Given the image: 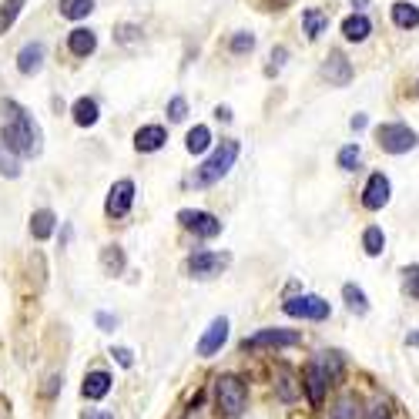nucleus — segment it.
I'll return each mask as SVG.
<instances>
[{"instance_id": "cd10ccee", "label": "nucleus", "mask_w": 419, "mask_h": 419, "mask_svg": "<svg viewBox=\"0 0 419 419\" xmlns=\"http://www.w3.org/2000/svg\"><path fill=\"white\" fill-rule=\"evenodd\" d=\"M24 4H27V0H4V4H0V34H7V30L14 27V20L20 17V11H24Z\"/></svg>"}, {"instance_id": "9d476101", "label": "nucleus", "mask_w": 419, "mask_h": 419, "mask_svg": "<svg viewBox=\"0 0 419 419\" xmlns=\"http://www.w3.org/2000/svg\"><path fill=\"white\" fill-rule=\"evenodd\" d=\"M390 192H392L390 178H386L383 171H375V175H369V181H366V188H362V205H366L369 211L383 208V205L390 201Z\"/></svg>"}, {"instance_id": "5701e85b", "label": "nucleus", "mask_w": 419, "mask_h": 419, "mask_svg": "<svg viewBox=\"0 0 419 419\" xmlns=\"http://www.w3.org/2000/svg\"><path fill=\"white\" fill-rule=\"evenodd\" d=\"M98 101L94 98H77L74 101V124H81V128H91V124H98Z\"/></svg>"}, {"instance_id": "c9c22d12", "label": "nucleus", "mask_w": 419, "mask_h": 419, "mask_svg": "<svg viewBox=\"0 0 419 419\" xmlns=\"http://www.w3.org/2000/svg\"><path fill=\"white\" fill-rule=\"evenodd\" d=\"M185 114H188V101H185V98H171V101H168V118L171 121H185Z\"/></svg>"}, {"instance_id": "a18cd8bd", "label": "nucleus", "mask_w": 419, "mask_h": 419, "mask_svg": "<svg viewBox=\"0 0 419 419\" xmlns=\"http://www.w3.org/2000/svg\"><path fill=\"white\" fill-rule=\"evenodd\" d=\"M101 419H111V416H107V413H101Z\"/></svg>"}, {"instance_id": "7c9ffc66", "label": "nucleus", "mask_w": 419, "mask_h": 419, "mask_svg": "<svg viewBox=\"0 0 419 419\" xmlns=\"http://www.w3.org/2000/svg\"><path fill=\"white\" fill-rule=\"evenodd\" d=\"M359 145H345L342 151H339V168L342 171H356V165H359Z\"/></svg>"}, {"instance_id": "72a5a7b5", "label": "nucleus", "mask_w": 419, "mask_h": 419, "mask_svg": "<svg viewBox=\"0 0 419 419\" xmlns=\"http://www.w3.org/2000/svg\"><path fill=\"white\" fill-rule=\"evenodd\" d=\"M403 275H406V279H403L406 295H409V299H419V265H409Z\"/></svg>"}, {"instance_id": "393cba45", "label": "nucleus", "mask_w": 419, "mask_h": 419, "mask_svg": "<svg viewBox=\"0 0 419 419\" xmlns=\"http://www.w3.org/2000/svg\"><path fill=\"white\" fill-rule=\"evenodd\" d=\"M342 299H345V305H349V309H352L356 315H366V312H369V299H366V292H362L359 285L345 282V285H342Z\"/></svg>"}, {"instance_id": "a878e982", "label": "nucleus", "mask_w": 419, "mask_h": 419, "mask_svg": "<svg viewBox=\"0 0 419 419\" xmlns=\"http://www.w3.org/2000/svg\"><path fill=\"white\" fill-rule=\"evenodd\" d=\"M362 248H366V255H383V248H386V235H383V228L379 225H369L366 232H362Z\"/></svg>"}, {"instance_id": "58836bf2", "label": "nucleus", "mask_w": 419, "mask_h": 419, "mask_svg": "<svg viewBox=\"0 0 419 419\" xmlns=\"http://www.w3.org/2000/svg\"><path fill=\"white\" fill-rule=\"evenodd\" d=\"M285 58H288V51H285V47H275V51H272V60H275V67H282Z\"/></svg>"}, {"instance_id": "39448f33", "label": "nucleus", "mask_w": 419, "mask_h": 419, "mask_svg": "<svg viewBox=\"0 0 419 419\" xmlns=\"http://www.w3.org/2000/svg\"><path fill=\"white\" fill-rule=\"evenodd\" d=\"M285 315H292V319H309V322H322V319H329V302L319 299V295H295V299H285Z\"/></svg>"}, {"instance_id": "4468645a", "label": "nucleus", "mask_w": 419, "mask_h": 419, "mask_svg": "<svg viewBox=\"0 0 419 419\" xmlns=\"http://www.w3.org/2000/svg\"><path fill=\"white\" fill-rule=\"evenodd\" d=\"M44 67V44L41 41H27L17 54V71L20 74H37Z\"/></svg>"}, {"instance_id": "f257e3e1", "label": "nucleus", "mask_w": 419, "mask_h": 419, "mask_svg": "<svg viewBox=\"0 0 419 419\" xmlns=\"http://www.w3.org/2000/svg\"><path fill=\"white\" fill-rule=\"evenodd\" d=\"M4 111H7V128H4V148H11L17 158H34L41 154V128L37 121L30 118L27 111L14 101H4Z\"/></svg>"}, {"instance_id": "9b49d317", "label": "nucleus", "mask_w": 419, "mask_h": 419, "mask_svg": "<svg viewBox=\"0 0 419 419\" xmlns=\"http://www.w3.org/2000/svg\"><path fill=\"white\" fill-rule=\"evenodd\" d=\"M302 386H305V392H309V403L319 409V406H322V399H326L329 375H326V369H322L319 362H309V366H305V375H302Z\"/></svg>"}, {"instance_id": "bb28decb", "label": "nucleus", "mask_w": 419, "mask_h": 419, "mask_svg": "<svg viewBox=\"0 0 419 419\" xmlns=\"http://www.w3.org/2000/svg\"><path fill=\"white\" fill-rule=\"evenodd\" d=\"M94 11V0H60V17L67 20H84Z\"/></svg>"}, {"instance_id": "c85d7f7f", "label": "nucleus", "mask_w": 419, "mask_h": 419, "mask_svg": "<svg viewBox=\"0 0 419 419\" xmlns=\"http://www.w3.org/2000/svg\"><path fill=\"white\" fill-rule=\"evenodd\" d=\"M0 175H4V178H17V175H20L17 154L11 148H4V145H0Z\"/></svg>"}, {"instance_id": "aec40b11", "label": "nucleus", "mask_w": 419, "mask_h": 419, "mask_svg": "<svg viewBox=\"0 0 419 419\" xmlns=\"http://www.w3.org/2000/svg\"><path fill=\"white\" fill-rule=\"evenodd\" d=\"M302 27L309 34V41H319L326 34V27H329V17L322 11H315V7H309V11H302Z\"/></svg>"}, {"instance_id": "a211bd4d", "label": "nucleus", "mask_w": 419, "mask_h": 419, "mask_svg": "<svg viewBox=\"0 0 419 419\" xmlns=\"http://www.w3.org/2000/svg\"><path fill=\"white\" fill-rule=\"evenodd\" d=\"M81 392H84V399H105L107 392H111V375L105 373V369H94V373L84 375V386H81Z\"/></svg>"}, {"instance_id": "ddd939ff", "label": "nucleus", "mask_w": 419, "mask_h": 419, "mask_svg": "<svg viewBox=\"0 0 419 419\" xmlns=\"http://www.w3.org/2000/svg\"><path fill=\"white\" fill-rule=\"evenodd\" d=\"M225 339H228V319L222 315V319H215L208 329H205V335L198 339V356H205V359L215 356V352L225 345Z\"/></svg>"}, {"instance_id": "c03bdc74", "label": "nucleus", "mask_w": 419, "mask_h": 419, "mask_svg": "<svg viewBox=\"0 0 419 419\" xmlns=\"http://www.w3.org/2000/svg\"><path fill=\"white\" fill-rule=\"evenodd\" d=\"M409 342H413V345H419V332H413V335H409Z\"/></svg>"}, {"instance_id": "412c9836", "label": "nucleus", "mask_w": 419, "mask_h": 419, "mask_svg": "<svg viewBox=\"0 0 419 419\" xmlns=\"http://www.w3.org/2000/svg\"><path fill=\"white\" fill-rule=\"evenodd\" d=\"M362 416H366L362 399L359 396H352V392H345L342 399L335 403V409H332V419H362Z\"/></svg>"}, {"instance_id": "f8f14e48", "label": "nucleus", "mask_w": 419, "mask_h": 419, "mask_svg": "<svg viewBox=\"0 0 419 419\" xmlns=\"http://www.w3.org/2000/svg\"><path fill=\"white\" fill-rule=\"evenodd\" d=\"M322 74H326V81H329L332 88H345L352 81V64L345 60L342 51H332L329 58H326V64H322Z\"/></svg>"}, {"instance_id": "4c0bfd02", "label": "nucleus", "mask_w": 419, "mask_h": 419, "mask_svg": "<svg viewBox=\"0 0 419 419\" xmlns=\"http://www.w3.org/2000/svg\"><path fill=\"white\" fill-rule=\"evenodd\" d=\"M111 356H114V359H118L121 366H131V362H135V359H131V349H114Z\"/></svg>"}, {"instance_id": "2eb2a0df", "label": "nucleus", "mask_w": 419, "mask_h": 419, "mask_svg": "<svg viewBox=\"0 0 419 419\" xmlns=\"http://www.w3.org/2000/svg\"><path fill=\"white\" fill-rule=\"evenodd\" d=\"M165 141H168V131L161 124H145V128H138L135 131V148L138 151H158V148H165Z\"/></svg>"}, {"instance_id": "1a4fd4ad", "label": "nucleus", "mask_w": 419, "mask_h": 419, "mask_svg": "<svg viewBox=\"0 0 419 419\" xmlns=\"http://www.w3.org/2000/svg\"><path fill=\"white\" fill-rule=\"evenodd\" d=\"M228 262H232V258L225 252H195L188 258V272H192L195 279H211V275H218Z\"/></svg>"}, {"instance_id": "4be33fe9", "label": "nucleus", "mask_w": 419, "mask_h": 419, "mask_svg": "<svg viewBox=\"0 0 419 419\" xmlns=\"http://www.w3.org/2000/svg\"><path fill=\"white\" fill-rule=\"evenodd\" d=\"M392 20H396V27H403V30L419 27V7L399 0V4H392Z\"/></svg>"}, {"instance_id": "f704fd0d", "label": "nucleus", "mask_w": 419, "mask_h": 419, "mask_svg": "<svg viewBox=\"0 0 419 419\" xmlns=\"http://www.w3.org/2000/svg\"><path fill=\"white\" fill-rule=\"evenodd\" d=\"M114 37H118V44H135L138 37H141V27H138V24H121V27L114 30Z\"/></svg>"}, {"instance_id": "f3484780", "label": "nucleus", "mask_w": 419, "mask_h": 419, "mask_svg": "<svg viewBox=\"0 0 419 419\" xmlns=\"http://www.w3.org/2000/svg\"><path fill=\"white\" fill-rule=\"evenodd\" d=\"M373 34V20L366 14H352L342 20V37L345 41H352V44H362L366 37Z\"/></svg>"}, {"instance_id": "e433bc0d", "label": "nucleus", "mask_w": 419, "mask_h": 419, "mask_svg": "<svg viewBox=\"0 0 419 419\" xmlns=\"http://www.w3.org/2000/svg\"><path fill=\"white\" fill-rule=\"evenodd\" d=\"M94 322H98V326H101L105 332H114V329H118V319H114V315H107V312H98V315H94Z\"/></svg>"}, {"instance_id": "20e7f679", "label": "nucleus", "mask_w": 419, "mask_h": 419, "mask_svg": "<svg viewBox=\"0 0 419 419\" xmlns=\"http://www.w3.org/2000/svg\"><path fill=\"white\" fill-rule=\"evenodd\" d=\"M215 399H218V409L225 416H239L245 403H248V390H245V383L239 375H222L215 383Z\"/></svg>"}, {"instance_id": "ea45409f", "label": "nucleus", "mask_w": 419, "mask_h": 419, "mask_svg": "<svg viewBox=\"0 0 419 419\" xmlns=\"http://www.w3.org/2000/svg\"><path fill=\"white\" fill-rule=\"evenodd\" d=\"M373 419H390V409L379 403V406H375V413H373Z\"/></svg>"}, {"instance_id": "a19ab883", "label": "nucleus", "mask_w": 419, "mask_h": 419, "mask_svg": "<svg viewBox=\"0 0 419 419\" xmlns=\"http://www.w3.org/2000/svg\"><path fill=\"white\" fill-rule=\"evenodd\" d=\"M366 124H369V121H366V114H356V118H352V128H356V131H362Z\"/></svg>"}, {"instance_id": "37998d69", "label": "nucleus", "mask_w": 419, "mask_h": 419, "mask_svg": "<svg viewBox=\"0 0 419 419\" xmlns=\"http://www.w3.org/2000/svg\"><path fill=\"white\" fill-rule=\"evenodd\" d=\"M366 4H369V0H352V7H359V11L366 7Z\"/></svg>"}, {"instance_id": "f03ea898", "label": "nucleus", "mask_w": 419, "mask_h": 419, "mask_svg": "<svg viewBox=\"0 0 419 419\" xmlns=\"http://www.w3.org/2000/svg\"><path fill=\"white\" fill-rule=\"evenodd\" d=\"M235 158H239V141H222L218 148L211 151L208 161L192 175V185H195V188H208V185H215V181H222L225 175L232 171Z\"/></svg>"}, {"instance_id": "2f4dec72", "label": "nucleus", "mask_w": 419, "mask_h": 419, "mask_svg": "<svg viewBox=\"0 0 419 419\" xmlns=\"http://www.w3.org/2000/svg\"><path fill=\"white\" fill-rule=\"evenodd\" d=\"M279 396H282L285 403H295V396H299V390H295V383H292L288 369H282V373H279Z\"/></svg>"}, {"instance_id": "6e6552de", "label": "nucleus", "mask_w": 419, "mask_h": 419, "mask_svg": "<svg viewBox=\"0 0 419 419\" xmlns=\"http://www.w3.org/2000/svg\"><path fill=\"white\" fill-rule=\"evenodd\" d=\"M178 222L188 228V232H195L198 239H215L218 232H222V222L211 215V211H192V208H185L178 211Z\"/></svg>"}, {"instance_id": "423d86ee", "label": "nucleus", "mask_w": 419, "mask_h": 419, "mask_svg": "<svg viewBox=\"0 0 419 419\" xmlns=\"http://www.w3.org/2000/svg\"><path fill=\"white\" fill-rule=\"evenodd\" d=\"M299 332L292 329H262L255 332V335H248L245 342H241V349L248 352V349H285V345H299Z\"/></svg>"}, {"instance_id": "6ab92c4d", "label": "nucleus", "mask_w": 419, "mask_h": 419, "mask_svg": "<svg viewBox=\"0 0 419 419\" xmlns=\"http://www.w3.org/2000/svg\"><path fill=\"white\" fill-rule=\"evenodd\" d=\"M54 225H58V218H54V211L51 208H41V211H34L30 215V235L37 241H44L54 235Z\"/></svg>"}, {"instance_id": "c756f323", "label": "nucleus", "mask_w": 419, "mask_h": 419, "mask_svg": "<svg viewBox=\"0 0 419 419\" xmlns=\"http://www.w3.org/2000/svg\"><path fill=\"white\" fill-rule=\"evenodd\" d=\"M101 262H105V269L111 272V275H118V272L124 269V252H121L118 245H107L105 252H101Z\"/></svg>"}, {"instance_id": "79ce46f5", "label": "nucleus", "mask_w": 419, "mask_h": 419, "mask_svg": "<svg viewBox=\"0 0 419 419\" xmlns=\"http://www.w3.org/2000/svg\"><path fill=\"white\" fill-rule=\"evenodd\" d=\"M215 118H218V121H232V111H228V107H218V111H215Z\"/></svg>"}, {"instance_id": "b1692460", "label": "nucleus", "mask_w": 419, "mask_h": 419, "mask_svg": "<svg viewBox=\"0 0 419 419\" xmlns=\"http://www.w3.org/2000/svg\"><path fill=\"white\" fill-rule=\"evenodd\" d=\"M185 148L192 151V154H205V151L211 148V131L205 124H195V128L188 131V138H185Z\"/></svg>"}, {"instance_id": "0eeeda50", "label": "nucleus", "mask_w": 419, "mask_h": 419, "mask_svg": "<svg viewBox=\"0 0 419 419\" xmlns=\"http://www.w3.org/2000/svg\"><path fill=\"white\" fill-rule=\"evenodd\" d=\"M135 205V181L121 178L111 185V192H107V201H105V211L111 218H124L128 211Z\"/></svg>"}, {"instance_id": "7ed1b4c3", "label": "nucleus", "mask_w": 419, "mask_h": 419, "mask_svg": "<svg viewBox=\"0 0 419 419\" xmlns=\"http://www.w3.org/2000/svg\"><path fill=\"white\" fill-rule=\"evenodd\" d=\"M375 141H379V148L390 151V154H406V151H413L419 145L416 131H413L409 124H399V121L379 124V128H375Z\"/></svg>"}, {"instance_id": "473e14b6", "label": "nucleus", "mask_w": 419, "mask_h": 419, "mask_svg": "<svg viewBox=\"0 0 419 419\" xmlns=\"http://www.w3.org/2000/svg\"><path fill=\"white\" fill-rule=\"evenodd\" d=\"M232 54H248V51H252L255 47V34H248V30H239V34H235V37H232Z\"/></svg>"}, {"instance_id": "dca6fc26", "label": "nucleus", "mask_w": 419, "mask_h": 419, "mask_svg": "<svg viewBox=\"0 0 419 419\" xmlns=\"http://www.w3.org/2000/svg\"><path fill=\"white\" fill-rule=\"evenodd\" d=\"M94 47H98V34L88 27H74L67 34V51L74 54V58H88L94 54Z\"/></svg>"}]
</instances>
